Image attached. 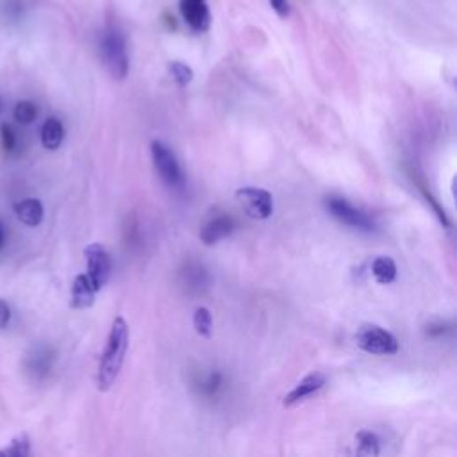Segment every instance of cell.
Returning a JSON list of instances; mask_svg holds the SVG:
<instances>
[{
  "label": "cell",
  "instance_id": "cell-17",
  "mask_svg": "<svg viewBox=\"0 0 457 457\" xmlns=\"http://www.w3.org/2000/svg\"><path fill=\"white\" fill-rule=\"evenodd\" d=\"M13 114H15V120H17L20 125H29V123H33V122L36 120V116H38V107H36V104L31 102V100H22V102L17 104Z\"/></svg>",
  "mask_w": 457,
  "mask_h": 457
},
{
  "label": "cell",
  "instance_id": "cell-9",
  "mask_svg": "<svg viewBox=\"0 0 457 457\" xmlns=\"http://www.w3.org/2000/svg\"><path fill=\"white\" fill-rule=\"evenodd\" d=\"M324 386H326V375H324V374L315 372V374H311V375H308V377H303V379L286 395L284 406H293V404H296V402H300V400H303V398H308V397H311L313 393L320 391Z\"/></svg>",
  "mask_w": 457,
  "mask_h": 457
},
{
  "label": "cell",
  "instance_id": "cell-10",
  "mask_svg": "<svg viewBox=\"0 0 457 457\" xmlns=\"http://www.w3.org/2000/svg\"><path fill=\"white\" fill-rule=\"evenodd\" d=\"M234 231V220L231 217H225V215H220V217H215L211 218L201 231V240L206 243V245H215L218 243L220 240L227 238L231 232Z\"/></svg>",
  "mask_w": 457,
  "mask_h": 457
},
{
  "label": "cell",
  "instance_id": "cell-19",
  "mask_svg": "<svg viewBox=\"0 0 457 457\" xmlns=\"http://www.w3.org/2000/svg\"><path fill=\"white\" fill-rule=\"evenodd\" d=\"M169 70L179 86H188L193 81V70L181 61H172L169 65Z\"/></svg>",
  "mask_w": 457,
  "mask_h": 457
},
{
  "label": "cell",
  "instance_id": "cell-18",
  "mask_svg": "<svg viewBox=\"0 0 457 457\" xmlns=\"http://www.w3.org/2000/svg\"><path fill=\"white\" fill-rule=\"evenodd\" d=\"M193 326H195V331H197L201 336H204V338H209V336H211L213 317H211V313H209L208 308H197V310H195Z\"/></svg>",
  "mask_w": 457,
  "mask_h": 457
},
{
  "label": "cell",
  "instance_id": "cell-22",
  "mask_svg": "<svg viewBox=\"0 0 457 457\" xmlns=\"http://www.w3.org/2000/svg\"><path fill=\"white\" fill-rule=\"evenodd\" d=\"M270 4H272V8H273V12L279 15V17H288V13H289V4H288V0H270Z\"/></svg>",
  "mask_w": 457,
  "mask_h": 457
},
{
  "label": "cell",
  "instance_id": "cell-20",
  "mask_svg": "<svg viewBox=\"0 0 457 457\" xmlns=\"http://www.w3.org/2000/svg\"><path fill=\"white\" fill-rule=\"evenodd\" d=\"M0 136H3V145L8 152H13V148L17 146V134L13 130L12 125L8 123H3V127H0Z\"/></svg>",
  "mask_w": 457,
  "mask_h": 457
},
{
  "label": "cell",
  "instance_id": "cell-1",
  "mask_svg": "<svg viewBox=\"0 0 457 457\" xmlns=\"http://www.w3.org/2000/svg\"><path fill=\"white\" fill-rule=\"evenodd\" d=\"M129 347V326L122 317L114 319L111 326V333L107 338L106 351L102 354L98 374H97V388L100 391H107L116 381L120 368L123 365V358Z\"/></svg>",
  "mask_w": 457,
  "mask_h": 457
},
{
  "label": "cell",
  "instance_id": "cell-2",
  "mask_svg": "<svg viewBox=\"0 0 457 457\" xmlns=\"http://www.w3.org/2000/svg\"><path fill=\"white\" fill-rule=\"evenodd\" d=\"M100 54H102V61L107 68V72L122 81L125 79L127 72H129V56H127V43L123 35L111 28L104 33L102 42H100Z\"/></svg>",
  "mask_w": 457,
  "mask_h": 457
},
{
  "label": "cell",
  "instance_id": "cell-8",
  "mask_svg": "<svg viewBox=\"0 0 457 457\" xmlns=\"http://www.w3.org/2000/svg\"><path fill=\"white\" fill-rule=\"evenodd\" d=\"M179 10H181L185 22L195 33H204L209 29L211 13H209L208 0H181Z\"/></svg>",
  "mask_w": 457,
  "mask_h": 457
},
{
  "label": "cell",
  "instance_id": "cell-15",
  "mask_svg": "<svg viewBox=\"0 0 457 457\" xmlns=\"http://www.w3.org/2000/svg\"><path fill=\"white\" fill-rule=\"evenodd\" d=\"M31 453V439L26 432L15 436L8 446L0 450V457H28Z\"/></svg>",
  "mask_w": 457,
  "mask_h": 457
},
{
  "label": "cell",
  "instance_id": "cell-14",
  "mask_svg": "<svg viewBox=\"0 0 457 457\" xmlns=\"http://www.w3.org/2000/svg\"><path fill=\"white\" fill-rule=\"evenodd\" d=\"M372 275L379 284H391L397 277V264L388 256H379L372 263Z\"/></svg>",
  "mask_w": 457,
  "mask_h": 457
},
{
  "label": "cell",
  "instance_id": "cell-23",
  "mask_svg": "<svg viewBox=\"0 0 457 457\" xmlns=\"http://www.w3.org/2000/svg\"><path fill=\"white\" fill-rule=\"evenodd\" d=\"M4 241H6V227L3 222H0V248L4 247Z\"/></svg>",
  "mask_w": 457,
  "mask_h": 457
},
{
  "label": "cell",
  "instance_id": "cell-11",
  "mask_svg": "<svg viewBox=\"0 0 457 457\" xmlns=\"http://www.w3.org/2000/svg\"><path fill=\"white\" fill-rule=\"evenodd\" d=\"M95 302V289L88 279L86 273H81L74 279L72 284V300H70V306L74 310H86L91 308Z\"/></svg>",
  "mask_w": 457,
  "mask_h": 457
},
{
  "label": "cell",
  "instance_id": "cell-12",
  "mask_svg": "<svg viewBox=\"0 0 457 457\" xmlns=\"http://www.w3.org/2000/svg\"><path fill=\"white\" fill-rule=\"evenodd\" d=\"M15 213L19 220L29 227H36L43 222V204L38 199H24L15 204Z\"/></svg>",
  "mask_w": 457,
  "mask_h": 457
},
{
  "label": "cell",
  "instance_id": "cell-4",
  "mask_svg": "<svg viewBox=\"0 0 457 457\" xmlns=\"http://www.w3.org/2000/svg\"><path fill=\"white\" fill-rule=\"evenodd\" d=\"M150 152H152V162H154V167H156L158 174L162 176V179L169 186H181L185 179H183V172L174 156V152L158 139L152 141Z\"/></svg>",
  "mask_w": 457,
  "mask_h": 457
},
{
  "label": "cell",
  "instance_id": "cell-7",
  "mask_svg": "<svg viewBox=\"0 0 457 457\" xmlns=\"http://www.w3.org/2000/svg\"><path fill=\"white\" fill-rule=\"evenodd\" d=\"M86 263H88V279L95 291H100L111 273V259L106 248L100 243H91L84 248Z\"/></svg>",
  "mask_w": 457,
  "mask_h": 457
},
{
  "label": "cell",
  "instance_id": "cell-5",
  "mask_svg": "<svg viewBox=\"0 0 457 457\" xmlns=\"http://www.w3.org/2000/svg\"><path fill=\"white\" fill-rule=\"evenodd\" d=\"M326 208H327V211L336 220H340L342 224H345L349 227H354V229H359V231H366V232L375 229L374 220L366 213H363L361 209L354 208L352 204H349L342 197H329L326 201Z\"/></svg>",
  "mask_w": 457,
  "mask_h": 457
},
{
  "label": "cell",
  "instance_id": "cell-21",
  "mask_svg": "<svg viewBox=\"0 0 457 457\" xmlns=\"http://www.w3.org/2000/svg\"><path fill=\"white\" fill-rule=\"evenodd\" d=\"M12 319V310L8 306V302L4 298H0V329H4L10 324Z\"/></svg>",
  "mask_w": 457,
  "mask_h": 457
},
{
  "label": "cell",
  "instance_id": "cell-6",
  "mask_svg": "<svg viewBox=\"0 0 457 457\" xmlns=\"http://www.w3.org/2000/svg\"><path fill=\"white\" fill-rule=\"evenodd\" d=\"M236 199L243 211L254 220H266L273 213V199L261 188H241L236 192Z\"/></svg>",
  "mask_w": 457,
  "mask_h": 457
},
{
  "label": "cell",
  "instance_id": "cell-13",
  "mask_svg": "<svg viewBox=\"0 0 457 457\" xmlns=\"http://www.w3.org/2000/svg\"><path fill=\"white\" fill-rule=\"evenodd\" d=\"M65 138V127L61 120L58 118H49L43 127H42V143L49 150H56L61 146Z\"/></svg>",
  "mask_w": 457,
  "mask_h": 457
},
{
  "label": "cell",
  "instance_id": "cell-16",
  "mask_svg": "<svg viewBox=\"0 0 457 457\" xmlns=\"http://www.w3.org/2000/svg\"><path fill=\"white\" fill-rule=\"evenodd\" d=\"M356 441H358V452L363 455H377L381 452L379 437L370 430H361L356 436Z\"/></svg>",
  "mask_w": 457,
  "mask_h": 457
},
{
  "label": "cell",
  "instance_id": "cell-3",
  "mask_svg": "<svg viewBox=\"0 0 457 457\" xmlns=\"http://www.w3.org/2000/svg\"><path fill=\"white\" fill-rule=\"evenodd\" d=\"M356 343L361 351L375 356H391L398 352L397 338L386 329L374 324H366L359 327L356 335Z\"/></svg>",
  "mask_w": 457,
  "mask_h": 457
}]
</instances>
